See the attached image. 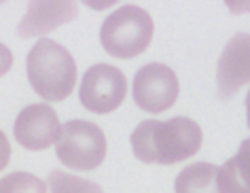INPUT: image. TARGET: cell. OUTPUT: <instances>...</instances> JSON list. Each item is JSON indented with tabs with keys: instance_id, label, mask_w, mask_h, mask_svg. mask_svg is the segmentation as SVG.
<instances>
[{
	"instance_id": "6da1fadb",
	"label": "cell",
	"mask_w": 250,
	"mask_h": 193,
	"mask_svg": "<svg viewBox=\"0 0 250 193\" xmlns=\"http://www.w3.org/2000/svg\"><path fill=\"white\" fill-rule=\"evenodd\" d=\"M202 128L189 117H172L167 121L146 119L132 132L134 155L145 164L172 166L193 157L202 149Z\"/></svg>"
},
{
	"instance_id": "7a4b0ae2",
	"label": "cell",
	"mask_w": 250,
	"mask_h": 193,
	"mask_svg": "<svg viewBox=\"0 0 250 193\" xmlns=\"http://www.w3.org/2000/svg\"><path fill=\"white\" fill-rule=\"evenodd\" d=\"M28 81L42 100L62 102L74 89L77 64L66 47L51 39H41L26 60Z\"/></svg>"
},
{
	"instance_id": "3957f363",
	"label": "cell",
	"mask_w": 250,
	"mask_h": 193,
	"mask_svg": "<svg viewBox=\"0 0 250 193\" xmlns=\"http://www.w3.org/2000/svg\"><path fill=\"white\" fill-rule=\"evenodd\" d=\"M153 32V17L136 4H125L106 17L100 28V43L112 58L132 60L148 49Z\"/></svg>"
},
{
	"instance_id": "277c9868",
	"label": "cell",
	"mask_w": 250,
	"mask_h": 193,
	"mask_svg": "<svg viewBox=\"0 0 250 193\" xmlns=\"http://www.w3.org/2000/svg\"><path fill=\"white\" fill-rule=\"evenodd\" d=\"M55 153L66 168L96 170L106 159V136L96 123L70 119L60 129Z\"/></svg>"
},
{
	"instance_id": "5b68a950",
	"label": "cell",
	"mask_w": 250,
	"mask_h": 193,
	"mask_svg": "<svg viewBox=\"0 0 250 193\" xmlns=\"http://www.w3.org/2000/svg\"><path fill=\"white\" fill-rule=\"evenodd\" d=\"M127 93V79L115 66L96 64L87 68L81 81L79 100L89 113L106 115L117 110Z\"/></svg>"
},
{
	"instance_id": "8992f818",
	"label": "cell",
	"mask_w": 250,
	"mask_h": 193,
	"mask_svg": "<svg viewBox=\"0 0 250 193\" xmlns=\"http://www.w3.org/2000/svg\"><path fill=\"white\" fill-rule=\"evenodd\" d=\"M180 91L178 77L166 64H146L134 77V102L145 113L159 115L174 107Z\"/></svg>"
},
{
	"instance_id": "52a82bcc",
	"label": "cell",
	"mask_w": 250,
	"mask_h": 193,
	"mask_svg": "<svg viewBox=\"0 0 250 193\" xmlns=\"http://www.w3.org/2000/svg\"><path fill=\"white\" fill-rule=\"evenodd\" d=\"M60 119L58 113L49 104H30L17 115L13 136L17 145H21L28 151H45L58 142L60 136Z\"/></svg>"
},
{
	"instance_id": "ba28073f",
	"label": "cell",
	"mask_w": 250,
	"mask_h": 193,
	"mask_svg": "<svg viewBox=\"0 0 250 193\" xmlns=\"http://www.w3.org/2000/svg\"><path fill=\"white\" fill-rule=\"evenodd\" d=\"M246 83H250V34L240 32L225 45L221 60H218V96L223 100H229Z\"/></svg>"
},
{
	"instance_id": "9c48e42d",
	"label": "cell",
	"mask_w": 250,
	"mask_h": 193,
	"mask_svg": "<svg viewBox=\"0 0 250 193\" xmlns=\"http://www.w3.org/2000/svg\"><path fill=\"white\" fill-rule=\"evenodd\" d=\"M79 13L77 2L68 0H53V2H30L23 20L17 26L20 39H34L42 36L51 30L72 21Z\"/></svg>"
},
{
	"instance_id": "30bf717a",
	"label": "cell",
	"mask_w": 250,
	"mask_h": 193,
	"mask_svg": "<svg viewBox=\"0 0 250 193\" xmlns=\"http://www.w3.org/2000/svg\"><path fill=\"white\" fill-rule=\"evenodd\" d=\"M216 185L221 193H250V138L244 140L240 151L218 168Z\"/></svg>"
},
{
	"instance_id": "8fae6325",
	"label": "cell",
	"mask_w": 250,
	"mask_h": 193,
	"mask_svg": "<svg viewBox=\"0 0 250 193\" xmlns=\"http://www.w3.org/2000/svg\"><path fill=\"white\" fill-rule=\"evenodd\" d=\"M218 168L208 161H197V164L187 166L176 176L174 191L176 193H221L216 185Z\"/></svg>"
},
{
	"instance_id": "7c38bea8",
	"label": "cell",
	"mask_w": 250,
	"mask_h": 193,
	"mask_svg": "<svg viewBox=\"0 0 250 193\" xmlns=\"http://www.w3.org/2000/svg\"><path fill=\"white\" fill-rule=\"evenodd\" d=\"M47 185L51 187V193H102L100 185L79 176H72V174L62 172V170H53L49 174Z\"/></svg>"
},
{
	"instance_id": "4fadbf2b",
	"label": "cell",
	"mask_w": 250,
	"mask_h": 193,
	"mask_svg": "<svg viewBox=\"0 0 250 193\" xmlns=\"http://www.w3.org/2000/svg\"><path fill=\"white\" fill-rule=\"evenodd\" d=\"M0 193H47V185L30 172H13L0 180Z\"/></svg>"
},
{
	"instance_id": "5bb4252c",
	"label": "cell",
	"mask_w": 250,
	"mask_h": 193,
	"mask_svg": "<svg viewBox=\"0 0 250 193\" xmlns=\"http://www.w3.org/2000/svg\"><path fill=\"white\" fill-rule=\"evenodd\" d=\"M11 66H13V53L7 45L0 43V77H4L11 70Z\"/></svg>"
},
{
	"instance_id": "9a60e30c",
	"label": "cell",
	"mask_w": 250,
	"mask_h": 193,
	"mask_svg": "<svg viewBox=\"0 0 250 193\" xmlns=\"http://www.w3.org/2000/svg\"><path fill=\"white\" fill-rule=\"evenodd\" d=\"M9 159H11V145L4 132L0 129V170H4L9 166Z\"/></svg>"
},
{
	"instance_id": "2e32d148",
	"label": "cell",
	"mask_w": 250,
	"mask_h": 193,
	"mask_svg": "<svg viewBox=\"0 0 250 193\" xmlns=\"http://www.w3.org/2000/svg\"><path fill=\"white\" fill-rule=\"evenodd\" d=\"M246 115H248V128H250V91H248V98H246Z\"/></svg>"
}]
</instances>
